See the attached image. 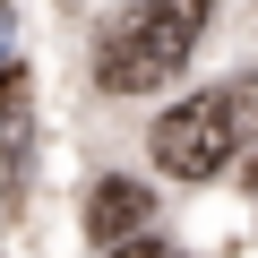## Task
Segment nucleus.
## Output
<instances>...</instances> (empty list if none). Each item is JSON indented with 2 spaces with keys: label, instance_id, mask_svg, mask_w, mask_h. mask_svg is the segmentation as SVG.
Wrapping results in <instances>:
<instances>
[{
  "label": "nucleus",
  "instance_id": "f257e3e1",
  "mask_svg": "<svg viewBox=\"0 0 258 258\" xmlns=\"http://www.w3.org/2000/svg\"><path fill=\"white\" fill-rule=\"evenodd\" d=\"M207 9H215V0H138L129 18L103 26L95 78H103L112 95H147V86L181 78L189 52H198V35H207Z\"/></svg>",
  "mask_w": 258,
  "mask_h": 258
},
{
  "label": "nucleus",
  "instance_id": "f03ea898",
  "mask_svg": "<svg viewBox=\"0 0 258 258\" xmlns=\"http://www.w3.org/2000/svg\"><path fill=\"white\" fill-rule=\"evenodd\" d=\"M249 138H258V69H241V78L172 103V112L155 120V164H164L172 181H215Z\"/></svg>",
  "mask_w": 258,
  "mask_h": 258
},
{
  "label": "nucleus",
  "instance_id": "7ed1b4c3",
  "mask_svg": "<svg viewBox=\"0 0 258 258\" xmlns=\"http://www.w3.org/2000/svg\"><path fill=\"white\" fill-rule=\"evenodd\" d=\"M147 215H155V198H147L138 181H95V198H86V232H95L103 249L138 241V232H147Z\"/></svg>",
  "mask_w": 258,
  "mask_h": 258
},
{
  "label": "nucleus",
  "instance_id": "20e7f679",
  "mask_svg": "<svg viewBox=\"0 0 258 258\" xmlns=\"http://www.w3.org/2000/svg\"><path fill=\"white\" fill-rule=\"evenodd\" d=\"M26 138V86H18V69H0V147H18Z\"/></svg>",
  "mask_w": 258,
  "mask_h": 258
},
{
  "label": "nucleus",
  "instance_id": "39448f33",
  "mask_svg": "<svg viewBox=\"0 0 258 258\" xmlns=\"http://www.w3.org/2000/svg\"><path fill=\"white\" fill-rule=\"evenodd\" d=\"M112 258H172V249H164V241H120Z\"/></svg>",
  "mask_w": 258,
  "mask_h": 258
},
{
  "label": "nucleus",
  "instance_id": "423d86ee",
  "mask_svg": "<svg viewBox=\"0 0 258 258\" xmlns=\"http://www.w3.org/2000/svg\"><path fill=\"white\" fill-rule=\"evenodd\" d=\"M0 9H9V0H0ZM0 43H9V26H0Z\"/></svg>",
  "mask_w": 258,
  "mask_h": 258
}]
</instances>
